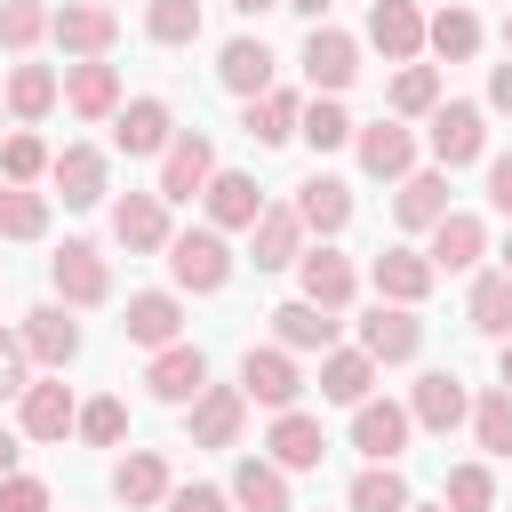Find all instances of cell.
<instances>
[{
    "instance_id": "6da1fadb",
    "label": "cell",
    "mask_w": 512,
    "mask_h": 512,
    "mask_svg": "<svg viewBox=\"0 0 512 512\" xmlns=\"http://www.w3.org/2000/svg\"><path fill=\"white\" fill-rule=\"evenodd\" d=\"M168 280H176L184 296H216V288L232 280V248H224V232H216V224L176 232V240H168Z\"/></svg>"
},
{
    "instance_id": "7a4b0ae2",
    "label": "cell",
    "mask_w": 512,
    "mask_h": 512,
    "mask_svg": "<svg viewBox=\"0 0 512 512\" xmlns=\"http://www.w3.org/2000/svg\"><path fill=\"white\" fill-rule=\"evenodd\" d=\"M424 144H432V160H440V168H472V160L488 152V104H464V96H440V112H432V128H424Z\"/></svg>"
},
{
    "instance_id": "3957f363",
    "label": "cell",
    "mask_w": 512,
    "mask_h": 512,
    "mask_svg": "<svg viewBox=\"0 0 512 512\" xmlns=\"http://www.w3.org/2000/svg\"><path fill=\"white\" fill-rule=\"evenodd\" d=\"M48 280H56V304H72V312H88V304L112 296V264H104L96 240H64L48 256Z\"/></svg>"
},
{
    "instance_id": "277c9868",
    "label": "cell",
    "mask_w": 512,
    "mask_h": 512,
    "mask_svg": "<svg viewBox=\"0 0 512 512\" xmlns=\"http://www.w3.org/2000/svg\"><path fill=\"white\" fill-rule=\"evenodd\" d=\"M304 80H312V96H344L352 80H360V40L352 32H336V24H312L304 32Z\"/></svg>"
},
{
    "instance_id": "5b68a950",
    "label": "cell",
    "mask_w": 512,
    "mask_h": 512,
    "mask_svg": "<svg viewBox=\"0 0 512 512\" xmlns=\"http://www.w3.org/2000/svg\"><path fill=\"white\" fill-rule=\"evenodd\" d=\"M208 184H216V144H208L200 128H176V144L160 152V184H152V192L176 208V200H200Z\"/></svg>"
},
{
    "instance_id": "8992f818",
    "label": "cell",
    "mask_w": 512,
    "mask_h": 512,
    "mask_svg": "<svg viewBox=\"0 0 512 512\" xmlns=\"http://www.w3.org/2000/svg\"><path fill=\"white\" fill-rule=\"evenodd\" d=\"M240 392L256 400V408H296V392H304V368H296V352H280V344H248L240 352Z\"/></svg>"
},
{
    "instance_id": "52a82bcc",
    "label": "cell",
    "mask_w": 512,
    "mask_h": 512,
    "mask_svg": "<svg viewBox=\"0 0 512 512\" xmlns=\"http://www.w3.org/2000/svg\"><path fill=\"white\" fill-rule=\"evenodd\" d=\"M112 144H120L128 160H160V152L176 144V112H168V96H128V104L112 112Z\"/></svg>"
},
{
    "instance_id": "ba28073f",
    "label": "cell",
    "mask_w": 512,
    "mask_h": 512,
    "mask_svg": "<svg viewBox=\"0 0 512 512\" xmlns=\"http://www.w3.org/2000/svg\"><path fill=\"white\" fill-rule=\"evenodd\" d=\"M112 240L128 248V256H168V200L160 192H120L112 200Z\"/></svg>"
},
{
    "instance_id": "9c48e42d",
    "label": "cell",
    "mask_w": 512,
    "mask_h": 512,
    "mask_svg": "<svg viewBox=\"0 0 512 512\" xmlns=\"http://www.w3.org/2000/svg\"><path fill=\"white\" fill-rule=\"evenodd\" d=\"M16 336H24V352H32V368H48V376H64V368L80 360V320H72L64 304H32Z\"/></svg>"
},
{
    "instance_id": "30bf717a",
    "label": "cell",
    "mask_w": 512,
    "mask_h": 512,
    "mask_svg": "<svg viewBox=\"0 0 512 512\" xmlns=\"http://www.w3.org/2000/svg\"><path fill=\"white\" fill-rule=\"evenodd\" d=\"M360 352H368L376 368L416 360V352H424V320H416V304H376V312L360 320Z\"/></svg>"
},
{
    "instance_id": "8fae6325",
    "label": "cell",
    "mask_w": 512,
    "mask_h": 512,
    "mask_svg": "<svg viewBox=\"0 0 512 512\" xmlns=\"http://www.w3.org/2000/svg\"><path fill=\"white\" fill-rule=\"evenodd\" d=\"M184 424H192V448H240V432H248V392H240V384H208V392L184 408Z\"/></svg>"
},
{
    "instance_id": "7c38bea8",
    "label": "cell",
    "mask_w": 512,
    "mask_h": 512,
    "mask_svg": "<svg viewBox=\"0 0 512 512\" xmlns=\"http://www.w3.org/2000/svg\"><path fill=\"white\" fill-rule=\"evenodd\" d=\"M408 432H416L408 400H360V408H352V448H360L368 464H400Z\"/></svg>"
},
{
    "instance_id": "4fadbf2b",
    "label": "cell",
    "mask_w": 512,
    "mask_h": 512,
    "mask_svg": "<svg viewBox=\"0 0 512 512\" xmlns=\"http://www.w3.org/2000/svg\"><path fill=\"white\" fill-rule=\"evenodd\" d=\"M424 8L416 0H368V48L384 56V64H416L424 56Z\"/></svg>"
},
{
    "instance_id": "5bb4252c",
    "label": "cell",
    "mask_w": 512,
    "mask_h": 512,
    "mask_svg": "<svg viewBox=\"0 0 512 512\" xmlns=\"http://www.w3.org/2000/svg\"><path fill=\"white\" fill-rule=\"evenodd\" d=\"M48 40L64 48V56H112V40H120V16L112 8H96V0H64L56 8V24H48Z\"/></svg>"
},
{
    "instance_id": "9a60e30c",
    "label": "cell",
    "mask_w": 512,
    "mask_h": 512,
    "mask_svg": "<svg viewBox=\"0 0 512 512\" xmlns=\"http://www.w3.org/2000/svg\"><path fill=\"white\" fill-rule=\"evenodd\" d=\"M408 416H416V432H456V424L472 416L464 376H456V368H424V376H416V392H408Z\"/></svg>"
},
{
    "instance_id": "2e32d148",
    "label": "cell",
    "mask_w": 512,
    "mask_h": 512,
    "mask_svg": "<svg viewBox=\"0 0 512 512\" xmlns=\"http://www.w3.org/2000/svg\"><path fill=\"white\" fill-rule=\"evenodd\" d=\"M352 152H360V168H368L376 184L416 176V128H400V120H368V128L352 136Z\"/></svg>"
},
{
    "instance_id": "e0dca14e",
    "label": "cell",
    "mask_w": 512,
    "mask_h": 512,
    "mask_svg": "<svg viewBox=\"0 0 512 512\" xmlns=\"http://www.w3.org/2000/svg\"><path fill=\"white\" fill-rule=\"evenodd\" d=\"M296 288H304V304L344 312V304H352V288H360V272H352V256H336V248L320 240V248H304V256H296Z\"/></svg>"
},
{
    "instance_id": "ac0fdd59",
    "label": "cell",
    "mask_w": 512,
    "mask_h": 512,
    "mask_svg": "<svg viewBox=\"0 0 512 512\" xmlns=\"http://www.w3.org/2000/svg\"><path fill=\"white\" fill-rule=\"evenodd\" d=\"M128 344H144V352H168V344H184V296L176 288H144V296H128Z\"/></svg>"
},
{
    "instance_id": "d6986e66",
    "label": "cell",
    "mask_w": 512,
    "mask_h": 512,
    "mask_svg": "<svg viewBox=\"0 0 512 512\" xmlns=\"http://www.w3.org/2000/svg\"><path fill=\"white\" fill-rule=\"evenodd\" d=\"M144 384H152V400H168V408H192V400L208 392V352H200V344H168V352H152Z\"/></svg>"
},
{
    "instance_id": "ffe728a7",
    "label": "cell",
    "mask_w": 512,
    "mask_h": 512,
    "mask_svg": "<svg viewBox=\"0 0 512 512\" xmlns=\"http://www.w3.org/2000/svg\"><path fill=\"white\" fill-rule=\"evenodd\" d=\"M48 184H56V200H64V208H96V200L112 192V168H104V152H96V144H64V152H56V168H48Z\"/></svg>"
},
{
    "instance_id": "44dd1931",
    "label": "cell",
    "mask_w": 512,
    "mask_h": 512,
    "mask_svg": "<svg viewBox=\"0 0 512 512\" xmlns=\"http://www.w3.org/2000/svg\"><path fill=\"white\" fill-rule=\"evenodd\" d=\"M200 200H208V224H216V232H256V216L272 208V200H264V184H256V176H240V168H216V184H208Z\"/></svg>"
},
{
    "instance_id": "7402d4cb",
    "label": "cell",
    "mask_w": 512,
    "mask_h": 512,
    "mask_svg": "<svg viewBox=\"0 0 512 512\" xmlns=\"http://www.w3.org/2000/svg\"><path fill=\"white\" fill-rule=\"evenodd\" d=\"M368 280H376V304H424L440 272H432L424 248H384V256L368 264Z\"/></svg>"
},
{
    "instance_id": "603a6c76",
    "label": "cell",
    "mask_w": 512,
    "mask_h": 512,
    "mask_svg": "<svg viewBox=\"0 0 512 512\" xmlns=\"http://www.w3.org/2000/svg\"><path fill=\"white\" fill-rule=\"evenodd\" d=\"M264 456H272L280 472H312V464L328 456V432H320V416H304V408H280V416H272V432H264Z\"/></svg>"
},
{
    "instance_id": "cb8c5ba5",
    "label": "cell",
    "mask_w": 512,
    "mask_h": 512,
    "mask_svg": "<svg viewBox=\"0 0 512 512\" xmlns=\"http://www.w3.org/2000/svg\"><path fill=\"white\" fill-rule=\"evenodd\" d=\"M72 424H80V400H72V384H56V376L16 400V432H24V440H64Z\"/></svg>"
},
{
    "instance_id": "d4e9b609",
    "label": "cell",
    "mask_w": 512,
    "mask_h": 512,
    "mask_svg": "<svg viewBox=\"0 0 512 512\" xmlns=\"http://www.w3.org/2000/svg\"><path fill=\"white\" fill-rule=\"evenodd\" d=\"M168 456L160 448H128L120 464H112V496L128 504V512H152V504H168Z\"/></svg>"
},
{
    "instance_id": "484cf974",
    "label": "cell",
    "mask_w": 512,
    "mask_h": 512,
    "mask_svg": "<svg viewBox=\"0 0 512 512\" xmlns=\"http://www.w3.org/2000/svg\"><path fill=\"white\" fill-rule=\"evenodd\" d=\"M8 120L16 128H40L48 112H56V96H64V72H48V64H8Z\"/></svg>"
},
{
    "instance_id": "4316f807",
    "label": "cell",
    "mask_w": 512,
    "mask_h": 512,
    "mask_svg": "<svg viewBox=\"0 0 512 512\" xmlns=\"http://www.w3.org/2000/svg\"><path fill=\"white\" fill-rule=\"evenodd\" d=\"M288 208L304 216V232H320V240H336V232L352 224V184H344V176H304Z\"/></svg>"
},
{
    "instance_id": "83f0119b",
    "label": "cell",
    "mask_w": 512,
    "mask_h": 512,
    "mask_svg": "<svg viewBox=\"0 0 512 512\" xmlns=\"http://www.w3.org/2000/svg\"><path fill=\"white\" fill-rule=\"evenodd\" d=\"M296 256H304V216L296 208H264L256 232H248V264L256 272H288Z\"/></svg>"
},
{
    "instance_id": "f1b7e54d",
    "label": "cell",
    "mask_w": 512,
    "mask_h": 512,
    "mask_svg": "<svg viewBox=\"0 0 512 512\" xmlns=\"http://www.w3.org/2000/svg\"><path fill=\"white\" fill-rule=\"evenodd\" d=\"M424 256H432V272H472V264L488 256V224L464 216V208H448V216L432 224V248H424Z\"/></svg>"
},
{
    "instance_id": "f546056e",
    "label": "cell",
    "mask_w": 512,
    "mask_h": 512,
    "mask_svg": "<svg viewBox=\"0 0 512 512\" xmlns=\"http://www.w3.org/2000/svg\"><path fill=\"white\" fill-rule=\"evenodd\" d=\"M216 80L232 88V96H272V48L256 40V32H240V40H224V56H216Z\"/></svg>"
},
{
    "instance_id": "4dcf8cb0",
    "label": "cell",
    "mask_w": 512,
    "mask_h": 512,
    "mask_svg": "<svg viewBox=\"0 0 512 512\" xmlns=\"http://www.w3.org/2000/svg\"><path fill=\"white\" fill-rule=\"evenodd\" d=\"M64 104H72L80 120H112V112H120V72H112L104 56L64 64Z\"/></svg>"
},
{
    "instance_id": "1f68e13d",
    "label": "cell",
    "mask_w": 512,
    "mask_h": 512,
    "mask_svg": "<svg viewBox=\"0 0 512 512\" xmlns=\"http://www.w3.org/2000/svg\"><path fill=\"white\" fill-rule=\"evenodd\" d=\"M272 336H280V352H336V312L288 296V304H272Z\"/></svg>"
},
{
    "instance_id": "d6a6232c",
    "label": "cell",
    "mask_w": 512,
    "mask_h": 512,
    "mask_svg": "<svg viewBox=\"0 0 512 512\" xmlns=\"http://www.w3.org/2000/svg\"><path fill=\"white\" fill-rule=\"evenodd\" d=\"M224 488H232V512H288V472L272 456H240Z\"/></svg>"
},
{
    "instance_id": "836d02e7",
    "label": "cell",
    "mask_w": 512,
    "mask_h": 512,
    "mask_svg": "<svg viewBox=\"0 0 512 512\" xmlns=\"http://www.w3.org/2000/svg\"><path fill=\"white\" fill-rule=\"evenodd\" d=\"M392 216H400L408 232H432V224L448 216V168H416V176H400Z\"/></svg>"
},
{
    "instance_id": "e575fe53",
    "label": "cell",
    "mask_w": 512,
    "mask_h": 512,
    "mask_svg": "<svg viewBox=\"0 0 512 512\" xmlns=\"http://www.w3.org/2000/svg\"><path fill=\"white\" fill-rule=\"evenodd\" d=\"M368 384H376V360L352 344H336V352H320V400H336V408H360L368 400Z\"/></svg>"
},
{
    "instance_id": "d590c367",
    "label": "cell",
    "mask_w": 512,
    "mask_h": 512,
    "mask_svg": "<svg viewBox=\"0 0 512 512\" xmlns=\"http://www.w3.org/2000/svg\"><path fill=\"white\" fill-rule=\"evenodd\" d=\"M464 320L480 328V336H512V272H480L472 280V296H464Z\"/></svg>"
},
{
    "instance_id": "8d00e7d4",
    "label": "cell",
    "mask_w": 512,
    "mask_h": 512,
    "mask_svg": "<svg viewBox=\"0 0 512 512\" xmlns=\"http://www.w3.org/2000/svg\"><path fill=\"white\" fill-rule=\"evenodd\" d=\"M296 120H304V96H296V88H272V96H256V104L240 112V128H248L256 144H288Z\"/></svg>"
},
{
    "instance_id": "74e56055",
    "label": "cell",
    "mask_w": 512,
    "mask_h": 512,
    "mask_svg": "<svg viewBox=\"0 0 512 512\" xmlns=\"http://www.w3.org/2000/svg\"><path fill=\"white\" fill-rule=\"evenodd\" d=\"M480 40H488V32H480V16H472V8H440V16L424 24V48H432V56H448V64L480 56Z\"/></svg>"
},
{
    "instance_id": "f35d334b",
    "label": "cell",
    "mask_w": 512,
    "mask_h": 512,
    "mask_svg": "<svg viewBox=\"0 0 512 512\" xmlns=\"http://www.w3.org/2000/svg\"><path fill=\"white\" fill-rule=\"evenodd\" d=\"M440 112V64H400L392 80V120H432Z\"/></svg>"
},
{
    "instance_id": "ab89813d",
    "label": "cell",
    "mask_w": 512,
    "mask_h": 512,
    "mask_svg": "<svg viewBox=\"0 0 512 512\" xmlns=\"http://www.w3.org/2000/svg\"><path fill=\"white\" fill-rule=\"evenodd\" d=\"M296 136H304L312 152H336V144H352V136H360V120H352L336 96H312V104H304V120H296Z\"/></svg>"
},
{
    "instance_id": "60d3db41",
    "label": "cell",
    "mask_w": 512,
    "mask_h": 512,
    "mask_svg": "<svg viewBox=\"0 0 512 512\" xmlns=\"http://www.w3.org/2000/svg\"><path fill=\"white\" fill-rule=\"evenodd\" d=\"M144 40L152 48H192L200 40V0H152L144 8Z\"/></svg>"
},
{
    "instance_id": "b9f144b4",
    "label": "cell",
    "mask_w": 512,
    "mask_h": 512,
    "mask_svg": "<svg viewBox=\"0 0 512 512\" xmlns=\"http://www.w3.org/2000/svg\"><path fill=\"white\" fill-rule=\"evenodd\" d=\"M40 232H48V192L0 184V240H40Z\"/></svg>"
},
{
    "instance_id": "7bdbcfd3",
    "label": "cell",
    "mask_w": 512,
    "mask_h": 512,
    "mask_svg": "<svg viewBox=\"0 0 512 512\" xmlns=\"http://www.w3.org/2000/svg\"><path fill=\"white\" fill-rule=\"evenodd\" d=\"M48 24H56V8H40V0H0V48H8V56L40 48Z\"/></svg>"
},
{
    "instance_id": "ee69618b",
    "label": "cell",
    "mask_w": 512,
    "mask_h": 512,
    "mask_svg": "<svg viewBox=\"0 0 512 512\" xmlns=\"http://www.w3.org/2000/svg\"><path fill=\"white\" fill-rule=\"evenodd\" d=\"M472 440H480L488 456H512V392H504V384H488V392L472 400Z\"/></svg>"
},
{
    "instance_id": "f6af8a7d",
    "label": "cell",
    "mask_w": 512,
    "mask_h": 512,
    "mask_svg": "<svg viewBox=\"0 0 512 512\" xmlns=\"http://www.w3.org/2000/svg\"><path fill=\"white\" fill-rule=\"evenodd\" d=\"M48 168H56V152H48L32 128H8V144H0V176H8V184H40Z\"/></svg>"
},
{
    "instance_id": "bcb514c9",
    "label": "cell",
    "mask_w": 512,
    "mask_h": 512,
    "mask_svg": "<svg viewBox=\"0 0 512 512\" xmlns=\"http://www.w3.org/2000/svg\"><path fill=\"white\" fill-rule=\"evenodd\" d=\"M416 496H408V480L392 472V464H368L360 480H352V512H408Z\"/></svg>"
},
{
    "instance_id": "7dc6e473",
    "label": "cell",
    "mask_w": 512,
    "mask_h": 512,
    "mask_svg": "<svg viewBox=\"0 0 512 512\" xmlns=\"http://www.w3.org/2000/svg\"><path fill=\"white\" fill-rule=\"evenodd\" d=\"M72 432H80L88 448H120V440H128V408H120L112 392H104V400H80V424H72Z\"/></svg>"
},
{
    "instance_id": "c3c4849f",
    "label": "cell",
    "mask_w": 512,
    "mask_h": 512,
    "mask_svg": "<svg viewBox=\"0 0 512 512\" xmlns=\"http://www.w3.org/2000/svg\"><path fill=\"white\" fill-rule=\"evenodd\" d=\"M440 504H448V512H488V504H496V472H488V464H456Z\"/></svg>"
},
{
    "instance_id": "681fc988",
    "label": "cell",
    "mask_w": 512,
    "mask_h": 512,
    "mask_svg": "<svg viewBox=\"0 0 512 512\" xmlns=\"http://www.w3.org/2000/svg\"><path fill=\"white\" fill-rule=\"evenodd\" d=\"M160 512H232V488H216V480H184V488H168Z\"/></svg>"
},
{
    "instance_id": "f907efd6",
    "label": "cell",
    "mask_w": 512,
    "mask_h": 512,
    "mask_svg": "<svg viewBox=\"0 0 512 512\" xmlns=\"http://www.w3.org/2000/svg\"><path fill=\"white\" fill-rule=\"evenodd\" d=\"M32 352H24V336H0V400H24L32 392Z\"/></svg>"
},
{
    "instance_id": "816d5d0a",
    "label": "cell",
    "mask_w": 512,
    "mask_h": 512,
    "mask_svg": "<svg viewBox=\"0 0 512 512\" xmlns=\"http://www.w3.org/2000/svg\"><path fill=\"white\" fill-rule=\"evenodd\" d=\"M0 512H48V480H32V472H16V480L0 488Z\"/></svg>"
},
{
    "instance_id": "f5cc1de1",
    "label": "cell",
    "mask_w": 512,
    "mask_h": 512,
    "mask_svg": "<svg viewBox=\"0 0 512 512\" xmlns=\"http://www.w3.org/2000/svg\"><path fill=\"white\" fill-rule=\"evenodd\" d=\"M488 208H496V216H512V152H496V160H488Z\"/></svg>"
},
{
    "instance_id": "db71d44e",
    "label": "cell",
    "mask_w": 512,
    "mask_h": 512,
    "mask_svg": "<svg viewBox=\"0 0 512 512\" xmlns=\"http://www.w3.org/2000/svg\"><path fill=\"white\" fill-rule=\"evenodd\" d=\"M488 112H512V56L488 64Z\"/></svg>"
},
{
    "instance_id": "11a10c76",
    "label": "cell",
    "mask_w": 512,
    "mask_h": 512,
    "mask_svg": "<svg viewBox=\"0 0 512 512\" xmlns=\"http://www.w3.org/2000/svg\"><path fill=\"white\" fill-rule=\"evenodd\" d=\"M16 480V432H0V488Z\"/></svg>"
},
{
    "instance_id": "9f6ffc18",
    "label": "cell",
    "mask_w": 512,
    "mask_h": 512,
    "mask_svg": "<svg viewBox=\"0 0 512 512\" xmlns=\"http://www.w3.org/2000/svg\"><path fill=\"white\" fill-rule=\"evenodd\" d=\"M280 8H296V16H312V24L328 16V0H280Z\"/></svg>"
},
{
    "instance_id": "6f0895ef",
    "label": "cell",
    "mask_w": 512,
    "mask_h": 512,
    "mask_svg": "<svg viewBox=\"0 0 512 512\" xmlns=\"http://www.w3.org/2000/svg\"><path fill=\"white\" fill-rule=\"evenodd\" d=\"M496 376H504V392H512V336L496 344Z\"/></svg>"
},
{
    "instance_id": "680465c9",
    "label": "cell",
    "mask_w": 512,
    "mask_h": 512,
    "mask_svg": "<svg viewBox=\"0 0 512 512\" xmlns=\"http://www.w3.org/2000/svg\"><path fill=\"white\" fill-rule=\"evenodd\" d=\"M224 8H240V16H264V8H280V0H224Z\"/></svg>"
},
{
    "instance_id": "91938a15",
    "label": "cell",
    "mask_w": 512,
    "mask_h": 512,
    "mask_svg": "<svg viewBox=\"0 0 512 512\" xmlns=\"http://www.w3.org/2000/svg\"><path fill=\"white\" fill-rule=\"evenodd\" d=\"M504 56H512V8H504Z\"/></svg>"
},
{
    "instance_id": "94428289",
    "label": "cell",
    "mask_w": 512,
    "mask_h": 512,
    "mask_svg": "<svg viewBox=\"0 0 512 512\" xmlns=\"http://www.w3.org/2000/svg\"><path fill=\"white\" fill-rule=\"evenodd\" d=\"M0 120H8V96H0ZM0 144H8V128H0Z\"/></svg>"
},
{
    "instance_id": "6125c7cd",
    "label": "cell",
    "mask_w": 512,
    "mask_h": 512,
    "mask_svg": "<svg viewBox=\"0 0 512 512\" xmlns=\"http://www.w3.org/2000/svg\"><path fill=\"white\" fill-rule=\"evenodd\" d=\"M408 512H448V504H408Z\"/></svg>"
},
{
    "instance_id": "be15d7a7",
    "label": "cell",
    "mask_w": 512,
    "mask_h": 512,
    "mask_svg": "<svg viewBox=\"0 0 512 512\" xmlns=\"http://www.w3.org/2000/svg\"><path fill=\"white\" fill-rule=\"evenodd\" d=\"M504 272H512V240H504Z\"/></svg>"
},
{
    "instance_id": "e7e4bbea",
    "label": "cell",
    "mask_w": 512,
    "mask_h": 512,
    "mask_svg": "<svg viewBox=\"0 0 512 512\" xmlns=\"http://www.w3.org/2000/svg\"><path fill=\"white\" fill-rule=\"evenodd\" d=\"M96 8H112V0H96Z\"/></svg>"
}]
</instances>
